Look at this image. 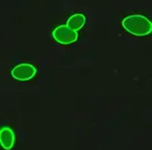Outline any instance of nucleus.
I'll return each mask as SVG.
<instances>
[{"label":"nucleus","instance_id":"nucleus-1","mask_svg":"<svg viewBox=\"0 0 152 150\" xmlns=\"http://www.w3.org/2000/svg\"><path fill=\"white\" fill-rule=\"evenodd\" d=\"M121 25L134 36H147L152 32V22L142 14H131L122 19Z\"/></svg>","mask_w":152,"mask_h":150},{"label":"nucleus","instance_id":"nucleus-2","mask_svg":"<svg viewBox=\"0 0 152 150\" xmlns=\"http://www.w3.org/2000/svg\"><path fill=\"white\" fill-rule=\"evenodd\" d=\"M52 36L62 45H69L78 40V32L71 30L67 25H58L53 30Z\"/></svg>","mask_w":152,"mask_h":150},{"label":"nucleus","instance_id":"nucleus-3","mask_svg":"<svg viewBox=\"0 0 152 150\" xmlns=\"http://www.w3.org/2000/svg\"><path fill=\"white\" fill-rule=\"evenodd\" d=\"M37 75V68L31 64H19L11 70L12 78L18 81H29Z\"/></svg>","mask_w":152,"mask_h":150},{"label":"nucleus","instance_id":"nucleus-4","mask_svg":"<svg viewBox=\"0 0 152 150\" xmlns=\"http://www.w3.org/2000/svg\"><path fill=\"white\" fill-rule=\"evenodd\" d=\"M15 135L10 127L0 128V146L4 150H11L15 146Z\"/></svg>","mask_w":152,"mask_h":150},{"label":"nucleus","instance_id":"nucleus-5","mask_svg":"<svg viewBox=\"0 0 152 150\" xmlns=\"http://www.w3.org/2000/svg\"><path fill=\"white\" fill-rule=\"evenodd\" d=\"M86 23V17L83 13H75L69 17V19L67 20V24L71 30L78 32L80 30H82Z\"/></svg>","mask_w":152,"mask_h":150}]
</instances>
